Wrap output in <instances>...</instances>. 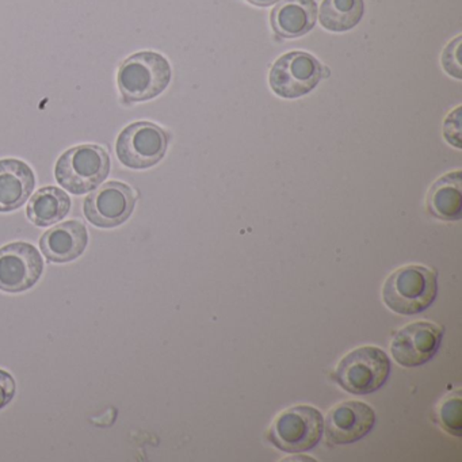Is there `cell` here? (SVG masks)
<instances>
[{"label": "cell", "instance_id": "cell-1", "mask_svg": "<svg viewBox=\"0 0 462 462\" xmlns=\"http://www.w3.org/2000/svg\"><path fill=\"white\" fill-rule=\"evenodd\" d=\"M438 294V274L421 264L394 270L383 286V301L397 315L412 316L431 307Z\"/></svg>", "mask_w": 462, "mask_h": 462}, {"label": "cell", "instance_id": "cell-2", "mask_svg": "<svg viewBox=\"0 0 462 462\" xmlns=\"http://www.w3.org/2000/svg\"><path fill=\"white\" fill-rule=\"evenodd\" d=\"M171 82V66L156 52L132 55L118 69L117 85L126 104L150 101L161 96Z\"/></svg>", "mask_w": 462, "mask_h": 462}, {"label": "cell", "instance_id": "cell-3", "mask_svg": "<svg viewBox=\"0 0 462 462\" xmlns=\"http://www.w3.org/2000/svg\"><path fill=\"white\" fill-rule=\"evenodd\" d=\"M391 373V361L385 351L375 346H362L346 354L332 380L353 394H369L383 388Z\"/></svg>", "mask_w": 462, "mask_h": 462}, {"label": "cell", "instance_id": "cell-4", "mask_svg": "<svg viewBox=\"0 0 462 462\" xmlns=\"http://www.w3.org/2000/svg\"><path fill=\"white\" fill-rule=\"evenodd\" d=\"M109 172V155L104 148L94 144L78 145L67 151L55 169L59 185L77 196L98 188Z\"/></svg>", "mask_w": 462, "mask_h": 462}, {"label": "cell", "instance_id": "cell-5", "mask_svg": "<svg viewBox=\"0 0 462 462\" xmlns=\"http://www.w3.org/2000/svg\"><path fill=\"white\" fill-rule=\"evenodd\" d=\"M324 432V418L312 405H293L282 411L267 431V439L286 453H301L315 448Z\"/></svg>", "mask_w": 462, "mask_h": 462}, {"label": "cell", "instance_id": "cell-6", "mask_svg": "<svg viewBox=\"0 0 462 462\" xmlns=\"http://www.w3.org/2000/svg\"><path fill=\"white\" fill-rule=\"evenodd\" d=\"M167 147L169 136L161 126L139 121L121 132L117 139V156L129 169H150L164 158Z\"/></svg>", "mask_w": 462, "mask_h": 462}, {"label": "cell", "instance_id": "cell-7", "mask_svg": "<svg viewBox=\"0 0 462 462\" xmlns=\"http://www.w3.org/2000/svg\"><path fill=\"white\" fill-rule=\"evenodd\" d=\"M324 67L307 52H289L278 59L270 71V86L286 99L307 96L323 79Z\"/></svg>", "mask_w": 462, "mask_h": 462}, {"label": "cell", "instance_id": "cell-8", "mask_svg": "<svg viewBox=\"0 0 462 462\" xmlns=\"http://www.w3.org/2000/svg\"><path fill=\"white\" fill-rule=\"evenodd\" d=\"M443 329L430 321H415L394 334L391 354L402 367H418L434 358L442 343Z\"/></svg>", "mask_w": 462, "mask_h": 462}, {"label": "cell", "instance_id": "cell-9", "mask_svg": "<svg viewBox=\"0 0 462 462\" xmlns=\"http://www.w3.org/2000/svg\"><path fill=\"white\" fill-rule=\"evenodd\" d=\"M44 272L39 251L29 243L0 248V291L21 293L36 285Z\"/></svg>", "mask_w": 462, "mask_h": 462}, {"label": "cell", "instance_id": "cell-10", "mask_svg": "<svg viewBox=\"0 0 462 462\" xmlns=\"http://www.w3.org/2000/svg\"><path fill=\"white\" fill-rule=\"evenodd\" d=\"M134 205L136 196L128 185L109 182L86 199L85 215L93 226L115 228L131 217Z\"/></svg>", "mask_w": 462, "mask_h": 462}, {"label": "cell", "instance_id": "cell-11", "mask_svg": "<svg viewBox=\"0 0 462 462\" xmlns=\"http://www.w3.org/2000/svg\"><path fill=\"white\" fill-rule=\"evenodd\" d=\"M375 424V412L369 404L348 400L335 405L326 420L324 431L328 443L350 445L366 437Z\"/></svg>", "mask_w": 462, "mask_h": 462}, {"label": "cell", "instance_id": "cell-12", "mask_svg": "<svg viewBox=\"0 0 462 462\" xmlns=\"http://www.w3.org/2000/svg\"><path fill=\"white\" fill-rule=\"evenodd\" d=\"M88 234L79 221L59 224L42 235L40 247L45 258L53 263H67L75 261L88 247Z\"/></svg>", "mask_w": 462, "mask_h": 462}, {"label": "cell", "instance_id": "cell-13", "mask_svg": "<svg viewBox=\"0 0 462 462\" xmlns=\"http://www.w3.org/2000/svg\"><path fill=\"white\" fill-rule=\"evenodd\" d=\"M36 186L33 170L17 159L0 161V212L20 209Z\"/></svg>", "mask_w": 462, "mask_h": 462}, {"label": "cell", "instance_id": "cell-14", "mask_svg": "<svg viewBox=\"0 0 462 462\" xmlns=\"http://www.w3.org/2000/svg\"><path fill=\"white\" fill-rule=\"evenodd\" d=\"M318 20L315 0H282L270 15L273 31L282 39H299L310 33Z\"/></svg>", "mask_w": 462, "mask_h": 462}, {"label": "cell", "instance_id": "cell-15", "mask_svg": "<svg viewBox=\"0 0 462 462\" xmlns=\"http://www.w3.org/2000/svg\"><path fill=\"white\" fill-rule=\"evenodd\" d=\"M461 171L448 172L439 178L427 194V209L434 217L443 221L461 218Z\"/></svg>", "mask_w": 462, "mask_h": 462}, {"label": "cell", "instance_id": "cell-16", "mask_svg": "<svg viewBox=\"0 0 462 462\" xmlns=\"http://www.w3.org/2000/svg\"><path fill=\"white\" fill-rule=\"evenodd\" d=\"M71 209V199L66 191L48 186L37 191L29 201V220L37 226H50L67 217Z\"/></svg>", "mask_w": 462, "mask_h": 462}, {"label": "cell", "instance_id": "cell-17", "mask_svg": "<svg viewBox=\"0 0 462 462\" xmlns=\"http://www.w3.org/2000/svg\"><path fill=\"white\" fill-rule=\"evenodd\" d=\"M364 14V0H323L319 18L327 31L342 33L356 28Z\"/></svg>", "mask_w": 462, "mask_h": 462}, {"label": "cell", "instance_id": "cell-18", "mask_svg": "<svg viewBox=\"0 0 462 462\" xmlns=\"http://www.w3.org/2000/svg\"><path fill=\"white\" fill-rule=\"evenodd\" d=\"M461 393L459 391L448 393L442 400L438 411L439 424L448 432V434L461 437L462 420H461Z\"/></svg>", "mask_w": 462, "mask_h": 462}, {"label": "cell", "instance_id": "cell-19", "mask_svg": "<svg viewBox=\"0 0 462 462\" xmlns=\"http://www.w3.org/2000/svg\"><path fill=\"white\" fill-rule=\"evenodd\" d=\"M445 137L451 145L461 148V107L454 110L445 121Z\"/></svg>", "mask_w": 462, "mask_h": 462}, {"label": "cell", "instance_id": "cell-20", "mask_svg": "<svg viewBox=\"0 0 462 462\" xmlns=\"http://www.w3.org/2000/svg\"><path fill=\"white\" fill-rule=\"evenodd\" d=\"M459 44H461V37L454 40L453 42L448 45L445 53H443V66H445L446 71L453 77L458 78L459 79V63L457 55H458Z\"/></svg>", "mask_w": 462, "mask_h": 462}, {"label": "cell", "instance_id": "cell-21", "mask_svg": "<svg viewBox=\"0 0 462 462\" xmlns=\"http://www.w3.org/2000/svg\"><path fill=\"white\" fill-rule=\"evenodd\" d=\"M15 396V381L10 373L0 369V410L6 407Z\"/></svg>", "mask_w": 462, "mask_h": 462}, {"label": "cell", "instance_id": "cell-22", "mask_svg": "<svg viewBox=\"0 0 462 462\" xmlns=\"http://www.w3.org/2000/svg\"><path fill=\"white\" fill-rule=\"evenodd\" d=\"M247 2H250L254 6L267 7L272 6V5L278 4L280 0H247Z\"/></svg>", "mask_w": 462, "mask_h": 462}]
</instances>
